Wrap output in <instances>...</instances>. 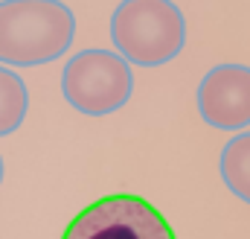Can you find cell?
<instances>
[{"instance_id":"1","label":"cell","mask_w":250,"mask_h":239,"mask_svg":"<svg viewBox=\"0 0 250 239\" xmlns=\"http://www.w3.org/2000/svg\"><path fill=\"white\" fill-rule=\"evenodd\" d=\"M76 15L62 0H0V64L38 67L67 53Z\"/></svg>"},{"instance_id":"2","label":"cell","mask_w":250,"mask_h":239,"mask_svg":"<svg viewBox=\"0 0 250 239\" xmlns=\"http://www.w3.org/2000/svg\"><path fill=\"white\" fill-rule=\"evenodd\" d=\"M111 41L137 67H160L187 44L184 12L172 0H123L111 15Z\"/></svg>"},{"instance_id":"3","label":"cell","mask_w":250,"mask_h":239,"mask_svg":"<svg viewBox=\"0 0 250 239\" xmlns=\"http://www.w3.org/2000/svg\"><path fill=\"white\" fill-rule=\"evenodd\" d=\"M131 61L114 50H82L62 70V94L67 105L87 117L120 111L131 99Z\"/></svg>"},{"instance_id":"4","label":"cell","mask_w":250,"mask_h":239,"mask_svg":"<svg viewBox=\"0 0 250 239\" xmlns=\"http://www.w3.org/2000/svg\"><path fill=\"white\" fill-rule=\"evenodd\" d=\"M62 239H178L157 207L131 192H114L76 213Z\"/></svg>"},{"instance_id":"5","label":"cell","mask_w":250,"mask_h":239,"mask_svg":"<svg viewBox=\"0 0 250 239\" xmlns=\"http://www.w3.org/2000/svg\"><path fill=\"white\" fill-rule=\"evenodd\" d=\"M198 114L221 131H245L250 125V67L218 64L198 85Z\"/></svg>"},{"instance_id":"6","label":"cell","mask_w":250,"mask_h":239,"mask_svg":"<svg viewBox=\"0 0 250 239\" xmlns=\"http://www.w3.org/2000/svg\"><path fill=\"white\" fill-rule=\"evenodd\" d=\"M218 172L227 190L245 204H250V131H239L224 143L218 158Z\"/></svg>"},{"instance_id":"7","label":"cell","mask_w":250,"mask_h":239,"mask_svg":"<svg viewBox=\"0 0 250 239\" xmlns=\"http://www.w3.org/2000/svg\"><path fill=\"white\" fill-rule=\"evenodd\" d=\"M26 108H29V91L23 79L15 70L0 67V137L21 128V122L26 120Z\"/></svg>"},{"instance_id":"8","label":"cell","mask_w":250,"mask_h":239,"mask_svg":"<svg viewBox=\"0 0 250 239\" xmlns=\"http://www.w3.org/2000/svg\"><path fill=\"white\" fill-rule=\"evenodd\" d=\"M0 184H3V158H0Z\"/></svg>"}]
</instances>
